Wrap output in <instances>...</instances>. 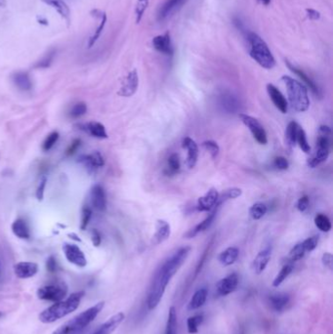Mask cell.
Returning <instances> with one entry per match:
<instances>
[{"label":"cell","mask_w":333,"mask_h":334,"mask_svg":"<svg viewBox=\"0 0 333 334\" xmlns=\"http://www.w3.org/2000/svg\"><path fill=\"white\" fill-rule=\"evenodd\" d=\"M222 105L230 113H234L238 109V102L232 94H224L222 96Z\"/></svg>","instance_id":"obj_37"},{"label":"cell","mask_w":333,"mask_h":334,"mask_svg":"<svg viewBox=\"0 0 333 334\" xmlns=\"http://www.w3.org/2000/svg\"><path fill=\"white\" fill-rule=\"evenodd\" d=\"M54 56H55V53H54V52L49 53L47 56H45L41 61H39V62L37 63L36 67H41V68L48 67L51 65V63H52V61H53V59H54Z\"/></svg>","instance_id":"obj_51"},{"label":"cell","mask_w":333,"mask_h":334,"mask_svg":"<svg viewBox=\"0 0 333 334\" xmlns=\"http://www.w3.org/2000/svg\"><path fill=\"white\" fill-rule=\"evenodd\" d=\"M79 162L84 165L86 168L90 171H94L96 169L101 168L104 166L105 160L103 155L99 151L92 152L90 154H85L82 155L79 158Z\"/></svg>","instance_id":"obj_18"},{"label":"cell","mask_w":333,"mask_h":334,"mask_svg":"<svg viewBox=\"0 0 333 334\" xmlns=\"http://www.w3.org/2000/svg\"><path fill=\"white\" fill-rule=\"evenodd\" d=\"M221 204L220 203H217V205L210 211V214L202 221L200 222L199 225H197L195 228H193L192 230H190L187 234H186V237L187 238H192V237H195L196 235H198L201 232H204L205 230H207L211 225L212 223L214 222L215 218H216V215H217V212H218V209L220 208Z\"/></svg>","instance_id":"obj_17"},{"label":"cell","mask_w":333,"mask_h":334,"mask_svg":"<svg viewBox=\"0 0 333 334\" xmlns=\"http://www.w3.org/2000/svg\"><path fill=\"white\" fill-rule=\"evenodd\" d=\"M67 293V286L65 284L45 285L37 290V296L39 299L53 302H59L63 300Z\"/></svg>","instance_id":"obj_7"},{"label":"cell","mask_w":333,"mask_h":334,"mask_svg":"<svg viewBox=\"0 0 333 334\" xmlns=\"http://www.w3.org/2000/svg\"><path fill=\"white\" fill-rule=\"evenodd\" d=\"M79 146H80V140H74V141L71 143V145L69 146V148L67 150L66 154H67V155L73 154Z\"/></svg>","instance_id":"obj_54"},{"label":"cell","mask_w":333,"mask_h":334,"mask_svg":"<svg viewBox=\"0 0 333 334\" xmlns=\"http://www.w3.org/2000/svg\"><path fill=\"white\" fill-rule=\"evenodd\" d=\"M296 144L299 145L300 149L308 153L310 152L311 150V147L308 143V140H307V135H306V132L304 131V129L301 127V126H298V130H297V137H296Z\"/></svg>","instance_id":"obj_40"},{"label":"cell","mask_w":333,"mask_h":334,"mask_svg":"<svg viewBox=\"0 0 333 334\" xmlns=\"http://www.w3.org/2000/svg\"><path fill=\"white\" fill-rule=\"evenodd\" d=\"M306 12H307V16H308V18H309V19H311V20H318V19H319V17H320V14H319L317 11H316V10H313V9H307V10H306Z\"/></svg>","instance_id":"obj_57"},{"label":"cell","mask_w":333,"mask_h":334,"mask_svg":"<svg viewBox=\"0 0 333 334\" xmlns=\"http://www.w3.org/2000/svg\"><path fill=\"white\" fill-rule=\"evenodd\" d=\"M203 321L202 315H196L194 317H190L187 320V327L188 332L190 334H196L199 331V325Z\"/></svg>","instance_id":"obj_42"},{"label":"cell","mask_w":333,"mask_h":334,"mask_svg":"<svg viewBox=\"0 0 333 334\" xmlns=\"http://www.w3.org/2000/svg\"><path fill=\"white\" fill-rule=\"evenodd\" d=\"M283 81L285 84L288 100L292 109L298 113L308 111L310 107V99L307 87L300 81L287 75L283 76Z\"/></svg>","instance_id":"obj_5"},{"label":"cell","mask_w":333,"mask_h":334,"mask_svg":"<svg viewBox=\"0 0 333 334\" xmlns=\"http://www.w3.org/2000/svg\"><path fill=\"white\" fill-rule=\"evenodd\" d=\"M180 167L181 163L179 155L177 153H172L167 160V170H166V173L169 175H174L180 170Z\"/></svg>","instance_id":"obj_36"},{"label":"cell","mask_w":333,"mask_h":334,"mask_svg":"<svg viewBox=\"0 0 333 334\" xmlns=\"http://www.w3.org/2000/svg\"><path fill=\"white\" fill-rule=\"evenodd\" d=\"M106 22H107V16H106L105 13H102L101 22H100V24H99V26H98V28H97L95 33H94L93 36L90 38L89 47H92V46L95 44V42L98 40V38L100 37V35H101L102 32L104 31V28H105V26H106Z\"/></svg>","instance_id":"obj_43"},{"label":"cell","mask_w":333,"mask_h":334,"mask_svg":"<svg viewBox=\"0 0 333 334\" xmlns=\"http://www.w3.org/2000/svg\"><path fill=\"white\" fill-rule=\"evenodd\" d=\"M249 55L262 67L271 69L276 66V60L267 43L255 33L245 32Z\"/></svg>","instance_id":"obj_3"},{"label":"cell","mask_w":333,"mask_h":334,"mask_svg":"<svg viewBox=\"0 0 333 334\" xmlns=\"http://www.w3.org/2000/svg\"><path fill=\"white\" fill-rule=\"evenodd\" d=\"M330 149L328 148H316L315 153L308 159V166L311 168H315L317 165L325 161L329 155Z\"/></svg>","instance_id":"obj_28"},{"label":"cell","mask_w":333,"mask_h":334,"mask_svg":"<svg viewBox=\"0 0 333 334\" xmlns=\"http://www.w3.org/2000/svg\"><path fill=\"white\" fill-rule=\"evenodd\" d=\"M309 203H310L309 198L307 196H304L298 200L296 207L300 212H305L309 207Z\"/></svg>","instance_id":"obj_52"},{"label":"cell","mask_w":333,"mask_h":334,"mask_svg":"<svg viewBox=\"0 0 333 334\" xmlns=\"http://www.w3.org/2000/svg\"><path fill=\"white\" fill-rule=\"evenodd\" d=\"M12 232L16 236L23 239H28L31 236L30 229L23 219H18L13 223Z\"/></svg>","instance_id":"obj_31"},{"label":"cell","mask_w":333,"mask_h":334,"mask_svg":"<svg viewBox=\"0 0 333 334\" xmlns=\"http://www.w3.org/2000/svg\"><path fill=\"white\" fill-rule=\"evenodd\" d=\"M298 124L295 121L289 122L287 125V128L285 130V140L287 145L290 147H294L296 145V137H297V130H298Z\"/></svg>","instance_id":"obj_34"},{"label":"cell","mask_w":333,"mask_h":334,"mask_svg":"<svg viewBox=\"0 0 333 334\" xmlns=\"http://www.w3.org/2000/svg\"><path fill=\"white\" fill-rule=\"evenodd\" d=\"M242 195V191L238 188H231L226 191H224L221 195H219L218 202L222 204L223 202L229 200H234L239 198Z\"/></svg>","instance_id":"obj_39"},{"label":"cell","mask_w":333,"mask_h":334,"mask_svg":"<svg viewBox=\"0 0 333 334\" xmlns=\"http://www.w3.org/2000/svg\"><path fill=\"white\" fill-rule=\"evenodd\" d=\"M292 271H293V265L292 264L283 265V267L282 268L280 273L275 278V280L273 282V286L279 287L284 282V280L292 273Z\"/></svg>","instance_id":"obj_35"},{"label":"cell","mask_w":333,"mask_h":334,"mask_svg":"<svg viewBox=\"0 0 333 334\" xmlns=\"http://www.w3.org/2000/svg\"><path fill=\"white\" fill-rule=\"evenodd\" d=\"M271 255H272V248L271 247H267L262 251H260L257 256L255 257V259L253 260V270L257 275H260L261 273H263L271 259Z\"/></svg>","instance_id":"obj_22"},{"label":"cell","mask_w":333,"mask_h":334,"mask_svg":"<svg viewBox=\"0 0 333 334\" xmlns=\"http://www.w3.org/2000/svg\"><path fill=\"white\" fill-rule=\"evenodd\" d=\"M82 129L86 131L87 133H89L91 136L95 137V138H99V139H105L108 137L107 131L105 126L100 123V122H96V121H91L88 123H85L82 125Z\"/></svg>","instance_id":"obj_25"},{"label":"cell","mask_w":333,"mask_h":334,"mask_svg":"<svg viewBox=\"0 0 333 334\" xmlns=\"http://www.w3.org/2000/svg\"><path fill=\"white\" fill-rule=\"evenodd\" d=\"M218 200L219 193L216 189H211L198 200L197 209L200 212H210L217 205Z\"/></svg>","instance_id":"obj_10"},{"label":"cell","mask_w":333,"mask_h":334,"mask_svg":"<svg viewBox=\"0 0 333 334\" xmlns=\"http://www.w3.org/2000/svg\"><path fill=\"white\" fill-rule=\"evenodd\" d=\"M84 295L85 293L83 291H78L72 293L66 300L56 302L54 305L40 313L39 320L43 323H51L71 314L79 307L80 301Z\"/></svg>","instance_id":"obj_2"},{"label":"cell","mask_w":333,"mask_h":334,"mask_svg":"<svg viewBox=\"0 0 333 334\" xmlns=\"http://www.w3.org/2000/svg\"><path fill=\"white\" fill-rule=\"evenodd\" d=\"M58 140H59V133H58V132L55 131V132L50 133V134L46 137L45 141L43 142L42 149H43L45 151L50 150L55 146V144L57 143Z\"/></svg>","instance_id":"obj_46"},{"label":"cell","mask_w":333,"mask_h":334,"mask_svg":"<svg viewBox=\"0 0 333 334\" xmlns=\"http://www.w3.org/2000/svg\"><path fill=\"white\" fill-rule=\"evenodd\" d=\"M268 211V207L265 203L256 202L250 208H249V215L253 220H259L263 218Z\"/></svg>","instance_id":"obj_33"},{"label":"cell","mask_w":333,"mask_h":334,"mask_svg":"<svg viewBox=\"0 0 333 334\" xmlns=\"http://www.w3.org/2000/svg\"><path fill=\"white\" fill-rule=\"evenodd\" d=\"M191 250L192 248L190 246L181 247L171 257L166 260L156 272L150 284L147 299V305L150 310H153L157 307L163 297L166 287L187 260Z\"/></svg>","instance_id":"obj_1"},{"label":"cell","mask_w":333,"mask_h":334,"mask_svg":"<svg viewBox=\"0 0 333 334\" xmlns=\"http://www.w3.org/2000/svg\"><path fill=\"white\" fill-rule=\"evenodd\" d=\"M138 86H139L138 72L136 69H133L124 78L122 85L118 91V95L122 97H131L136 93Z\"/></svg>","instance_id":"obj_9"},{"label":"cell","mask_w":333,"mask_h":334,"mask_svg":"<svg viewBox=\"0 0 333 334\" xmlns=\"http://www.w3.org/2000/svg\"><path fill=\"white\" fill-rule=\"evenodd\" d=\"M187 0H166L158 10V21H164L171 17L176 11H178L183 6V4Z\"/></svg>","instance_id":"obj_12"},{"label":"cell","mask_w":333,"mask_h":334,"mask_svg":"<svg viewBox=\"0 0 333 334\" xmlns=\"http://www.w3.org/2000/svg\"><path fill=\"white\" fill-rule=\"evenodd\" d=\"M207 298V289L206 288H200L192 297L191 301L189 302L188 309L189 310H197L203 306Z\"/></svg>","instance_id":"obj_30"},{"label":"cell","mask_w":333,"mask_h":334,"mask_svg":"<svg viewBox=\"0 0 333 334\" xmlns=\"http://www.w3.org/2000/svg\"><path fill=\"white\" fill-rule=\"evenodd\" d=\"M152 45L156 51L164 55L171 56L173 54V46L169 33H165L164 34L155 36L152 39Z\"/></svg>","instance_id":"obj_14"},{"label":"cell","mask_w":333,"mask_h":334,"mask_svg":"<svg viewBox=\"0 0 333 334\" xmlns=\"http://www.w3.org/2000/svg\"><path fill=\"white\" fill-rule=\"evenodd\" d=\"M171 234V228L168 222L165 220H157L155 224V233L152 237V243L154 245L160 244L167 239Z\"/></svg>","instance_id":"obj_19"},{"label":"cell","mask_w":333,"mask_h":334,"mask_svg":"<svg viewBox=\"0 0 333 334\" xmlns=\"http://www.w3.org/2000/svg\"><path fill=\"white\" fill-rule=\"evenodd\" d=\"M322 263L325 267H327L330 271L333 269V257H332V254L331 253H324L322 255Z\"/></svg>","instance_id":"obj_53"},{"label":"cell","mask_w":333,"mask_h":334,"mask_svg":"<svg viewBox=\"0 0 333 334\" xmlns=\"http://www.w3.org/2000/svg\"><path fill=\"white\" fill-rule=\"evenodd\" d=\"M240 120L242 123L249 129L251 132L254 139L260 144V145H267L268 143V137L266 130L264 129L263 125L254 117L247 116L245 114H239L238 115Z\"/></svg>","instance_id":"obj_6"},{"label":"cell","mask_w":333,"mask_h":334,"mask_svg":"<svg viewBox=\"0 0 333 334\" xmlns=\"http://www.w3.org/2000/svg\"><path fill=\"white\" fill-rule=\"evenodd\" d=\"M13 81L15 85L22 91H30L33 87V82L30 75L24 71L15 73L13 75Z\"/></svg>","instance_id":"obj_27"},{"label":"cell","mask_w":333,"mask_h":334,"mask_svg":"<svg viewBox=\"0 0 333 334\" xmlns=\"http://www.w3.org/2000/svg\"><path fill=\"white\" fill-rule=\"evenodd\" d=\"M90 200L92 206L100 212H104L107 208V196L104 188L101 185H96L92 188L90 194Z\"/></svg>","instance_id":"obj_13"},{"label":"cell","mask_w":333,"mask_h":334,"mask_svg":"<svg viewBox=\"0 0 333 334\" xmlns=\"http://www.w3.org/2000/svg\"><path fill=\"white\" fill-rule=\"evenodd\" d=\"M46 267H47V270L50 272V273H54L57 269V262L55 260L54 257H50L48 260H47V263H46Z\"/></svg>","instance_id":"obj_55"},{"label":"cell","mask_w":333,"mask_h":334,"mask_svg":"<svg viewBox=\"0 0 333 334\" xmlns=\"http://www.w3.org/2000/svg\"><path fill=\"white\" fill-rule=\"evenodd\" d=\"M124 317L125 316L123 313H118L113 316L101 326H99V328H97L96 331H94L92 334H112L124 320Z\"/></svg>","instance_id":"obj_20"},{"label":"cell","mask_w":333,"mask_h":334,"mask_svg":"<svg viewBox=\"0 0 333 334\" xmlns=\"http://www.w3.org/2000/svg\"><path fill=\"white\" fill-rule=\"evenodd\" d=\"M202 147L210 153L212 158H216L218 156L219 151H220V148L215 141H212V140L204 141L202 143Z\"/></svg>","instance_id":"obj_44"},{"label":"cell","mask_w":333,"mask_h":334,"mask_svg":"<svg viewBox=\"0 0 333 334\" xmlns=\"http://www.w3.org/2000/svg\"><path fill=\"white\" fill-rule=\"evenodd\" d=\"M315 225L319 231L323 233H327L331 230V222L329 218L326 215L321 214V213L317 214L315 217Z\"/></svg>","instance_id":"obj_38"},{"label":"cell","mask_w":333,"mask_h":334,"mask_svg":"<svg viewBox=\"0 0 333 334\" xmlns=\"http://www.w3.org/2000/svg\"><path fill=\"white\" fill-rule=\"evenodd\" d=\"M274 165L277 169H280V170H286L288 168V166H289V163H288V160L283 157V156H278L275 158L274 160Z\"/></svg>","instance_id":"obj_50"},{"label":"cell","mask_w":333,"mask_h":334,"mask_svg":"<svg viewBox=\"0 0 333 334\" xmlns=\"http://www.w3.org/2000/svg\"><path fill=\"white\" fill-rule=\"evenodd\" d=\"M63 250H64V254L66 258L71 264L77 267H81V268L85 267L87 265V260L85 258V255L78 246L74 244L66 243L63 247Z\"/></svg>","instance_id":"obj_8"},{"label":"cell","mask_w":333,"mask_h":334,"mask_svg":"<svg viewBox=\"0 0 333 334\" xmlns=\"http://www.w3.org/2000/svg\"><path fill=\"white\" fill-rule=\"evenodd\" d=\"M259 1L264 5H269L271 2V0H259Z\"/></svg>","instance_id":"obj_59"},{"label":"cell","mask_w":333,"mask_h":334,"mask_svg":"<svg viewBox=\"0 0 333 334\" xmlns=\"http://www.w3.org/2000/svg\"><path fill=\"white\" fill-rule=\"evenodd\" d=\"M267 91L270 96V99L272 100L273 104L275 107L283 114H286L287 109H288V103L283 94L273 84H268L267 85Z\"/></svg>","instance_id":"obj_15"},{"label":"cell","mask_w":333,"mask_h":334,"mask_svg":"<svg viewBox=\"0 0 333 334\" xmlns=\"http://www.w3.org/2000/svg\"><path fill=\"white\" fill-rule=\"evenodd\" d=\"M182 147L188 150L186 164L189 168L196 166L199 158V147L197 143L190 137H186L182 141Z\"/></svg>","instance_id":"obj_16"},{"label":"cell","mask_w":333,"mask_h":334,"mask_svg":"<svg viewBox=\"0 0 333 334\" xmlns=\"http://www.w3.org/2000/svg\"><path fill=\"white\" fill-rule=\"evenodd\" d=\"M177 333V313L175 307H171L168 313L167 323H166L165 334H176Z\"/></svg>","instance_id":"obj_32"},{"label":"cell","mask_w":333,"mask_h":334,"mask_svg":"<svg viewBox=\"0 0 333 334\" xmlns=\"http://www.w3.org/2000/svg\"><path fill=\"white\" fill-rule=\"evenodd\" d=\"M92 216V211L89 207H85V208H83V211H82V219H81V229L82 230H84L89 221H90V218Z\"/></svg>","instance_id":"obj_49"},{"label":"cell","mask_w":333,"mask_h":334,"mask_svg":"<svg viewBox=\"0 0 333 334\" xmlns=\"http://www.w3.org/2000/svg\"><path fill=\"white\" fill-rule=\"evenodd\" d=\"M104 306V301L95 304L91 308L82 312L81 314L75 316L74 317L61 325L52 334H77L82 329L87 327L97 317V316L103 310Z\"/></svg>","instance_id":"obj_4"},{"label":"cell","mask_w":333,"mask_h":334,"mask_svg":"<svg viewBox=\"0 0 333 334\" xmlns=\"http://www.w3.org/2000/svg\"><path fill=\"white\" fill-rule=\"evenodd\" d=\"M319 134L320 135H326V136H330L331 134V129L326 126V125H321L319 127Z\"/></svg>","instance_id":"obj_58"},{"label":"cell","mask_w":333,"mask_h":334,"mask_svg":"<svg viewBox=\"0 0 333 334\" xmlns=\"http://www.w3.org/2000/svg\"><path fill=\"white\" fill-rule=\"evenodd\" d=\"M2 316V313L1 312H0V317H1Z\"/></svg>","instance_id":"obj_60"},{"label":"cell","mask_w":333,"mask_h":334,"mask_svg":"<svg viewBox=\"0 0 333 334\" xmlns=\"http://www.w3.org/2000/svg\"><path fill=\"white\" fill-rule=\"evenodd\" d=\"M238 254H239V250L236 248V247H228L227 249H225L224 251H222L220 254H219V262L223 265V266H230V265H233L237 257H238Z\"/></svg>","instance_id":"obj_26"},{"label":"cell","mask_w":333,"mask_h":334,"mask_svg":"<svg viewBox=\"0 0 333 334\" xmlns=\"http://www.w3.org/2000/svg\"><path fill=\"white\" fill-rule=\"evenodd\" d=\"M289 296L285 293H277L269 296V304L276 312H283L289 303Z\"/></svg>","instance_id":"obj_24"},{"label":"cell","mask_w":333,"mask_h":334,"mask_svg":"<svg viewBox=\"0 0 333 334\" xmlns=\"http://www.w3.org/2000/svg\"><path fill=\"white\" fill-rule=\"evenodd\" d=\"M92 241L95 246H99L101 243V235L98 231L93 230L92 231Z\"/></svg>","instance_id":"obj_56"},{"label":"cell","mask_w":333,"mask_h":334,"mask_svg":"<svg viewBox=\"0 0 333 334\" xmlns=\"http://www.w3.org/2000/svg\"><path fill=\"white\" fill-rule=\"evenodd\" d=\"M87 112V106L84 103H77L70 110V117L72 118H78L84 116Z\"/></svg>","instance_id":"obj_45"},{"label":"cell","mask_w":333,"mask_h":334,"mask_svg":"<svg viewBox=\"0 0 333 334\" xmlns=\"http://www.w3.org/2000/svg\"><path fill=\"white\" fill-rule=\"evenodd\" d=\"M15 275L19 279H30L38 272V265L33 262H20L14 266Z\"/></svg>","instance_id":"obj_21"},{"label":"cell","mask_w":333,"mask_h":334,"mask_svg":"<svg viewBox=\"0 0 333 334\" xmlns=\"http://www.w3.org/2000/svg\"><path fill=\"white\" fill-rule=\"evenodd\" d=\"M306 254V250L302 244V242L297 243L296 245H294V247L290 250L289 255H288V259L291 262H296L301 260Z\"/></svg>","instance_id":"obj_41"},{"label":"cell","mask_w":333,"mask_h":334,"mask_svg":"<svg viewBox=\"0 0 333 334\" xmlns=\"http://www.w3.org/2000/svg\"><path fill=\"white\" fill-rule=\"evenodd\" d=\"M317 243H318V236H316V235L308 237L307 239H305L302 242V244L306 250V252H311V251H313V250H315L316 247L317 246Z\"/></svg>","instance_id":"obj_47"},{"label":"cell","mask_w":333,"mask_h":334,"mask_svg":"<svg viewBox=\"0 0 333 334\" xmlns=\"http://www.w3.org/2000/svg\"><path fill=\"white\" fill-rule=\"evenodd\" d=\"M286 63V65H287V67H288V68L292 71V72H294L296 75H298L299 77H300V79L305 83V84L304 85H307L309 88H310V90L315 94V95H317V96H319L320 95V92H319V89H318V87H317V85L316 84V83H315V81L313 80V79H311L302 69H300V68H298L297 67H295V66H293V65H291L288 61H286L285 62Z\"/></svg>","instance_id":"obj_23"},{"label":"cell","mask_w":333,"mask_h":334,"mask_svg":"<svg viewBox=\"0 0 333 334\" xmlns=\"http://www.w3.org/2000/svg\"><path fill=\"white\" fill-rule=\"evenodd\" d=\"M149 4V0H138L137 7H136V16H137V23L140 22L141 18L143 17L147 7Z\"/></svg>","instance_id":"obj_48"},{"label":"cell","mask_w":333,"mask_h":334,"mask_svg":"<svg viewBox=\"0 0 333 334\" xmlns=\"http://www.w3.org/2000/svg\"><path fill=\"white\" fill-rule=\"evenodd\" d=\"M238 276L234 273L220 280L216 284L217 294L220 296H226L233 292L238 285Z\"/></svg>","instance_id":"obj_11"},{"label":"cell","mask_w":333,"mask_h":334,"mask_svg":"<svg viewBox=\"0 0 333 334\" xmlns=\"http://www.w3.org/2000/svg\"><path fill=\"white\" fill-rule=\"evenodd\" d=\"M44 3L47 5L52 6L67 22H69V16H70V11L68 6L66 4L63 0H42Z\"/></svg>","instance_id":"obj_29"}]
</instances>
